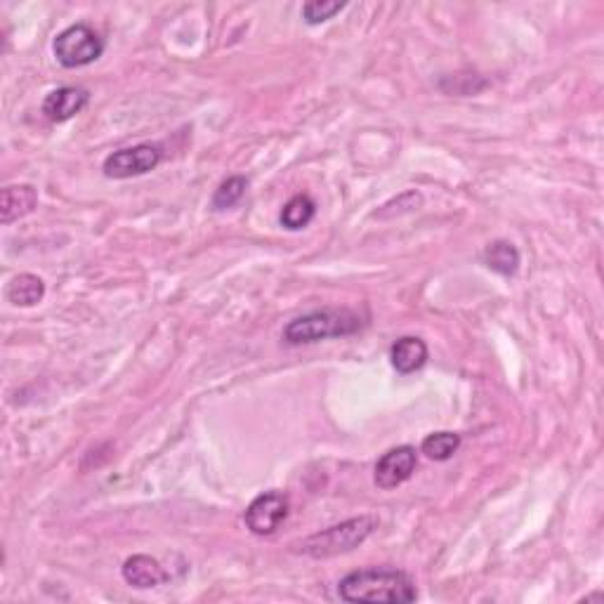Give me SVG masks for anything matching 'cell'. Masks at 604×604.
<instances>
[{"mask_svg": "<svg viewBox=\"0 0 604 604\" xmlns=\"http://www.w3.org/2000/svg\"><path fill=\"white\" fill-rule=\"evenodd\" d=\"M5 298L15 307H34L45 298V281L36 274H17L5 286Z\"/></svg>", "mask_w": 604, "mask_h": 604, "instance_id": "cell-12", "label": "cell"}, {"mask_svg": "<svg viewBox=\"0 0 604 604\" xmlns=\"http://www.w3.org/2000/svg\"><path fill=\"white\" fill-rule=\"evenodd\" d=\"M52 52L64 69H81L104 55V41L93 26L74 24L57 34Z\"/></svg>", "mask_w": 604, "mask_h": 604, "instance_id": "cell-4", "label": "cell"}, {"mask_svg": "<svg viewBox=\"0 0 604 604\" xmlns=\"http://www.w3.org/2000/svg\"><path fill=\"white\" fill-rule=\"evenodd\" d=\"M338 595L345 602H387L409 604L418 600L416 583L406 571L392 567H366L350 571L338 583Z\"/></svg>", "mask_w": 604, "mask_h": 604, "instance_id": "cell-1", "label": "cell"}, {"mask_svg": "<svg viewBox=\"0 0 604 604\" xmlns=\"http://www.w3.org/2000/svg\"><path fill=\"white\" fill-rule=\"evenodd\" d=\"M246 189H248V180L244 175L227 177V180L222 182L218 189H215L210 206H213V210H218V213H220V210L234 208L236 203H239L246 196Z\"/></svg>", "mask_w": 604, "mask_h": 604, "instance_id": "cell-16", "label": "cell"}, {"mask_svg": "<svg viewBox=\"0 0 604 604\" xmlns=\"http://www.w3.org/2000/svg\"><path fill=\"white\" fill-rule=\"evenodd\" d=\"M90 93L85 88H76V85H64V88L52 90V93L43 100V114L52 123H64L69 118L88 107Z\"/></svg>", "mask_w": 604, "mask_h": 604, "instance_id": "cell-8", "label": "cell"}, {"mask_svg": "<svg viewBox=\"0 0 604 604\" xmlns=\"http://www.w3.org/2000/svg\"><path fill=\"white\" fill-rule=\"evenodd\" d=\"M121 576L128 586H133L137 590H149V588H159L168 581L166 569L161 567L159 560L149 555H133L123 562L121 567Z\"/></svg>", "mask_w": 604, "mask_h": 604, "instance_id": "cell-9", "label": "cell"}, {"mask_svg": "<svg viewBox=\"0 0 604 604\" xmlns=\"http://www.w3.org/2000/svg\"><path fill=\"white\" fill-rule=\"evenodd\" d=\"M418 465V453L413 446L402 444L395 446V449L385 451L383 456L378 458L376 470H373V482H376L378 489L390 491L402 487L404 482H409L413 472H416Z\"/></svg>", "mask_w": 604, "mask_h": 604, "instance_id": "cell-7", "label": "cell"}, {"mask_svg": "<svg viewBox=\"0 0 604 604\" xmlns=\"http://www.w3.org/2000/svg\"><path fill=\"white\" fill-rule=\"evenodd\" d=\"M376 529L378 517L359 515L307 536L305 541H300L298 546H295V550L312 557V560H331V557L352 553V550L359 548Z\"/></svg>", "mask_w": 604, "mask_h": 604, "instance_id": "cell-3", "label": "cell"}, {"mask_svg": "<svg viewBox=\"0 0 604 604\" xmlns=\"http://www.w3.org/2000/svg\"><path fill=\"white\" fill-rule=\"evenodd\" d=\"M314 218H317V203H314L312 196L295 194L293 199H288L286 206L281 208L279 222L288 232H300V229L310 227Z\"/></svg>", "mask_w": 604, "mask_h": 604, "instance_id": "cell-14", "label": "cell"}, {"mask_svg": "<svg viewBox=\"0 0 604 604\" xmlns=\"http://www.w3.org/2000/svg\"><path fill=\"white\" fill-rule=\"evenodd\" d=\"M288 512H291V503H288L286 494H281L277 489L265 491V494L255 496L246 508V529L255 536L274 534L286 522Z\"/></svg>", "mask_w": 604, "mask_h": 604, "instance_id": "cell-6", "label": "cell"}, {"mask_svg": "<svg viewBox=\"0 0 604 604\" xmlns=\"http://www.w3.org/2000/svg\"><path fill=\"white\" fill-rule=\"evenodd\" d=\"M364 321L354 310L347 307H328L288 321L284 328V340L288 345H312L328 338L354 336Z\"/></svg>", "mask_w": 604, "mask_h": 604, "instance_id": "cell-2", "label": "cell"}, {"mask_svg": "<svg viewBox=\"0 0 604 604\" xmlns=\"http://www.w3.org/2000/svg\"><path fill=\"white\" fill-rule=\"evenodd\" d=\"M428 357H430L428 345H425L423 338H416V336L399 338L397 343L390 347L392 366H395V371L402 373V376H409V373H416L423 369Z\"/></svg>", "mask_w": 604, "mask_h": 604, "instance_id": "cell-11", "label": "cell"}, {"mask_svg": "<svg viewBox=\"0 0 604 604\" xmlns=\"http://www.w3.org/2000/svg\"><path fill=\"white\" fill-rule=\"evenodd\" d=\"M345 0H310L302 5V19L310 26H319L338 15L340 10H345Z\"/></svg>", "mask_w": 604, "mask_h": 604, "instance_id": "cell-17", "label": "cell"}, {"mask_svg": "<svg viewBox=\"0 0 604 604\" xmlns=\"http://www.w3.org/2000/svg\"><path fill=\"white\" fill-rule=\"evenodd\" d=\"M461 449V435H456V432H432L423 439V444H420V451L425 453V456L430 458V461L444 463L453 458Z\"/></svg>", "mask_w": 604, "mask_h": 604, "instance_id": "cell-15", "label": "cell"}, {"mask_svg": "<svg viewBox=\"0 0 604 604\" xmlns=\"http://www.w3.org/2000/svg\"><path fill=\"white\" fill-rule=\"evenodd\" d=\"M38 208V189L34 185H10L0 192V222H12L26 218Z\"/></svg>", "mask_w": 604, "mask_h": 604, "instance_id": "cell-10", "label": "cell"}, {"mask_svg": "<svg viewBox=\"0 0 604 604\" xmlns=\"http://www.w3.org/2000/svg\"><path fill=\"white\" fill-rule=\"evenodd\" d=\"M482 258H484V265L494 269L496 274H503V277L517 274V269H520V262H522V255L517 251V246L503 239L491 241V244L484 248Z\"/></svg>", "mask_w": 604, "mask_h": 604, "instance_id": "cell-13", "label": "cell"}, {"mask_svg": "<svg viewBox=\"0 0 604 604\" xmlns=\"http://www.w3.org/2000/svg\"><path fill=\"white\" fill-rule=\"evenodd\" d=\"M163 161V147L161 144L142 142L135 147L118 149L114 154H109L104 159V175L109 180H130V177L147 175Z\"/></svg>", "mask_w": 604, "mask_h": 604, "instance_id": "cell-5", "label": "cell"}]
</instances>
